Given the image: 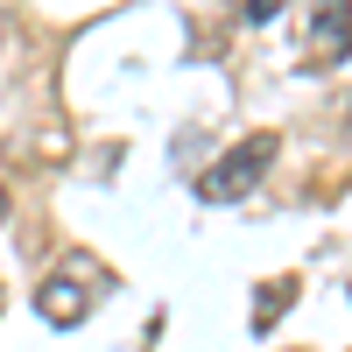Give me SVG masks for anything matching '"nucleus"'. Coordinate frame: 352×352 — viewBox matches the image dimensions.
Masks as SVG:
<instances>
[{"mask_svg":"<svg viewBox=\"0 0 352 352\" xmlns=\"http://www.w3.org/2000/svg\"><path fill=\"white\" fill-rule=\"evenodd\" d=\"M275 155H282V141L275 134H247V141H232V148L204 169V184H197V197L204 204H240L247 190H261V176L275 169Z\"/></svg>","mask_w":352,"mask_h":352,"instance_id":"nucleus-1","label":"nucleus"},{"mask_svg":"<svg viewBox=\"0 0 352 352\" xmlns=\"http://www.w3.org/2000/svg\"><path fill=\"white\" fill-rule=\"evenodd\" d=\"M92 282H99V268H92V261H71L64 275H50V282L36 289V310H43V324H56V331L85 324V317H92Z\"/></svg>","mask_w":352,"mask_h":352,"instance_id":"nucleus-2","label":"nucleus"},{"mask_svg":"<svg viewBox=\"0 0 352 352\" xmlns=\"http://www.w3.org/2000/svg\"><path fill=\"white\" fill-rule=\"evenodd\" d=\"M352 56V0H310L303 64H345Z\"/></svg>","mask_w":352,"mask_h":352,"instance_id":"nucleus-3","label":"nucleus"},{"mask_svg":"<svg viewBox=\"0 0 352 352\" xmlns=\"http://www.w3.org/2000/svg\"><path fill=\"white\" fill-rule=\"evenodd\" d=\"M289 303H296V275H282V282H261V289H254V331H268V324H275V317H282Z\"/></svg>","mask_w":352,"mask_h":352,"instance_id":"nucleus-4","label":"nucleus"},{"mask_svg":"<svg viewBox=\"0 0 352 352\" xmlns=\"http://www.w3.org/2000/svg\"><path fill=\"white\" fill-rule=\"evenodd\" d=\"M275 14H289V0H247V21H254V28H268Z\"/></svg>","mask_w":352,"mask_h":352,"instance_id":"nucleus-5","label":"nucleus"},{"mask_svg":"<svg viewBox=\"0 0 352 352\" xmlns=\"http://www.w3.org/2000/svg\"><path fill=\"white\" fill-rule=\"evenodd\" d=\"M0 219H8V190H0Z\"/></svg>","mask_w":352,"mask_h":352,"instance_id":"nucleus-6","label":"nucleus"}]
</instances>
